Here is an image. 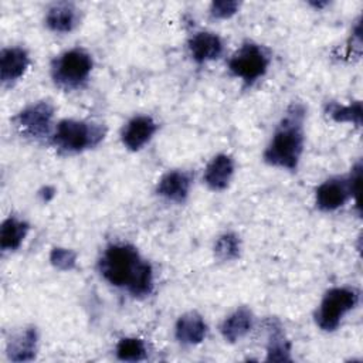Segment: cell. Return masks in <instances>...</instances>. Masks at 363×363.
<instances>
[{
    "instance_id": "cell-1",
    "label": "cell",
    "mask_w": 363,
    "mask_h": 363,
    "mask_svg": "<svg viewBox=\"0 0 363 363\" xmlns=\"http://www.w3.org/2000/svg\"><path fill=\"white\" fill-rule=\"evenodd\" d=\"M99 272L113 286L126 288L133 296H146L153 289L152 265L142 259L130 244H111L99 259Z\"/></svg>"
},
{
    "instance_id": "cell-2",
    "label": "cell",
    "mask_w": 363,
    "mask_h": 363,
    "mask_svg": "<svg viewBox=\"0 0 363 363\" xmlns=\"http://www.w3.org/2000/svg\"><path fill=\"white\" fill-rule=\"evenodd\" d=\"M303 116L305 109L299 104L288 108L285 118L279 122L272 140L264 152V159L268 164L289 169H296L303 152Z\"/></svg>"
},
{
    "instance_id": "cell-3",
    "label": "cell",
    "mask_w": 363,
    "mask_h": 363,
    "mask_svg": "<svg viewBox=\"0 0 363 363\" xmlns=\"http://www.w3.org/2000/svg\"><path fill=\"white\" fill-rule=\"evenodd\" d=\"M105 136V128L101 123L64 119L52 135V143L67 153H78L96 146Z\"/></svg>"
},
{
    "instance_id": "cell-4",
    "label": "cell",
    "mask_w": 363,
    "mask_h": 363,
    "mask_svg": "<svg viewBox=\"0 0 363 363\" xmlns=\"http://www.w3.org/2000/svg\"><path fill=\"white\" fill-rule=\"evenodd\" d=\"M92 71V57L82 48H72L54 60L51 74L62 88L72 89L84 84Z\"/></svg>"
},
{
    "instance_id": "cell-5",
    "label": "cell",
    "mask_w": 363,
    "mask_h": 363,
    "mask_svg": "<svg viewBox=\"0 0 363 363\" xmlns=\"http://www.w3.org/2000/svg\"><path fill=\"white\" fill-rule=\"evenodd\" d=\"M359 302V292L353 288H333L329 289L315 315V320L322 330H335L342 318L352 311Z\"/></svg>"
},
{
    "instance_id": "cell-6",
    "label": "cell",
    "mask_w": 363,
    "mask_h": 363,
    "mask_svg": "<svg viewBox=\"0 0 363 363\" xmlns=\"http://www.w3.org/2000/svg\"><path fill=\"white\" fill-rule=\"evenodd\" d=\"M360 182V164L347 179H329L316 189V206L323 211H333L342 207L350 197H357Z\"/></svg>"
},
{
    "instance_id": "cell-7",
    "label": "cell",
    "mask_w": 363,
    "mask_h": 363,
    "mask_svg": "<svg viewBox=\"0 0 363 363\" xmlns=\"http://www.w3.org/2000/svg\"><path fill=\"white\" fill-rule=\"evenodd\" d=\"M269 60L262 47L254 43L242 44L238 51L230 58L228 68L247 84H252L267 72Z\"/></svg>"
},
{
    "instance_id": "cell-8",
    "label": "cell",
    "mask_w": 363,
    "mask_h": 363,
    "mask_svg": "<svg viewBox=\"0 0 363 363\" xmlns=\"http://www.w3.org/2000/svg\"><path fill=\"white\" fill-rule=\"evenodd\" d=\"M52 116L54 106L47 101H40L24 108L14 121L23 135L41 139L50 133Z\"/></svg>"
},
{
    "instance_id": "cell-9",
    "label": "cell",
    "mask_w": 363,
    "mask_h": 363,
    "mask_svg": "<svg viewBox=\"0 0 363 363\" xmlns=\"http://www.w3.org/2000/svg\"><path fill=\"white\" fill-rule=\"evenodd\" d=\"M157 129L156 122L146 115L132 118L122 130V143L129 150H139L145 146Z\"/></svg>"
},
{
    "instance_id": "cell-10",
    "label": "cell",
    "mask_w": 363,
    "mask_h": 363,
    "mask_svg": "<svg viewBox=\"0 0 363 363\" xmlns=\"http://www.w3.org/2000/svg\"><path fill=\"white\" fill-rule=\"evenodd\" d=\"M191 176L183 170L167 172L157 183V194L166 200L182 203L189 196Z\"/></svg>"
},
{
    "instance_id": "cell-11",
    "label": "cell",
    "mask_w": 363,
    "mask_h": 363,
    "mask_svg": "<svg viewBox=\"0 0 363 363\" xmlns=\"http://www.w3.org/2000/svg\"><path fill=\"white\" fill-rule=\"evenodd\" d=\"M30 58L24 48L9 47L0 52V78L3 82H13L23 77L28 68Z\"/></svg>"
},
{
    "instance_id": "cell-12",
    "label": "cell",
    "mask_w": 363,
    "mask_h": 363,
    "mask_svg": "<svg viewBox=\"0 0 363 363\" xmlns=\"http://www.w3.org/2000/svg\"><path fill=\"white\" fill-rule=\"evenodd\" d=\"M206 333L207 325L197 312H187L176 322L174 335L182 345H199L204 340Z\"/></svg>"
},
{
    "instance_id": "cell-13",
    "label": "cell",
    "mask_w": 363,
    "mask_h": 363,
    "mask_svg": "<svg viewBox=\"0 0 363 363\" xmlns=\"http://www.w3.org/2000/svg\"><path fill=\"white\" fill-rule=\"evenodd\" d=\"M189 50L194 61L207 62L221 55L223 41L214 33L200 31L189 40Z\"/></svg>"
},
{
    "instance_id": "cell-14",
    "label": "cell",
    "mask_w": 363,
    "mask_h": 363,
    "mask_svg": "<svg viewBox=\"0 0 363 363\" xmlns=\"http://www.w3.org/2000/svg\"><path fill=\"white\" fill-rule=\"evenodd\" d=\"M234 162L228 155L214 156L204 170V182L211 190H224L233 177Z\"/></svg>"
},
{
    "instance_id": "cell-15",
    "label": "cell",
    "mask_w": 363,
    "mask_h": 363,
    "mask_svg": "<svg viewBox=\"0 0 363 363\" xmlns=\"http://www.w3.org/2000/svg\"><path fill=\"white\" fill-rule=\"evenodd\" d=\"M251 328H252V313L248 308L241 306L223 320L220 326V332L227 342L234 343L241 337H244L251 330Z\"/></svg>"
},
{
    "instance_id": "cell-16",
    "label": "cell",
    "mask_w": 363,
    "mask_h": 363,
    "mask_svg": "<svg viewBox=\"0 0 363 363\" xmlns=\"http://www.w3.org/2000/svg\"><path fill=\"white\" fill-rule=\"evenodd\" d=\"M37 329L26 328L16 335L7 345V356L11 362H28L35 357L37 350Z\"/></svg>"
},
{
    "instance_id": "cell-17",
    "label": "cell",
    "mask_w": 363,
    "mask_h": 363,
    "mask_svg": "<svg viewBox=\"0 0 363 363\" xmlns=\"http://www.w3.org/2000/svg\"><path fill=\"white\" fill-rule=\"evenodd\" d=\"M78 21V10L72 3H55L47 10L45 24L57 33L71 31Z\"/></svg>"
},
{
    "instance_id": "cell-18",
    "label": "cell",
    "mask_w": 363,
    "mask_h": 363,
    "mask_svg": "<svg viewBox=\"0 0 363 363\" xmlns=\"http://www.w3.org/2000/svg\"><path fill=\"white\" fill-rule=\"evenodd\" d=\"M268 346L267 360L268 362H291V343L285 337L282 326L278 320L271 319L268 322Z\"/></svg>"
},
{
    "instance_id": "cell-19",
    "label": "cell",
    "mask_w": 363,
    "mask_h": 363,
    "mask_svg": "<svg viewBox=\"0 0 363 363\" xmlns=\"http://www.w3.org/2000/svg\"><path fill=\"white\" fill-rule=\"evenodd\" d=\"M28 231V224L16 217H9L0 227V247L3 251L17 250Z\"/></svg>"
},
{
    "instance_id": "cell-20",
    "label": "cell",
    "mask_w": 363,
    "mask_h": 363,
    "mask_svg": "<svg viewBox=\"0 0 363 363\" xmlns=\"http://www.w3.org/2000/svg\"><path fill=\"white\" fill-rule=\"evenodd\" d=\"M328 115L336 122H350L359 126L362 122V104L359 101L350 105H339L332 102L328 105Z\"/></svg>"
},
{
    "instance_id": "cell-21",
    "label": "cell",
    "mask_w": 363,
    "mask_h": 363,
    "mask_svg": "<svg viewBox=\"0 0 363 363\" xmlns=\"http://www.w3.org/2000/svg\"><path fill=\"white\" fill-rule=\"evenodd\" d=\"M116 357L123 362H139L146 357L143 340L138 337H123L116 345Z\"/></svg>"
},
{
    "instance_id": "cell-22",
    "label": "cell",
    "mask_w": 363,
    "mask_h": 363,
    "mask_svg": "<svg viewBox=\"0 0 363 363\" xmlns=\"http://www.w3.org/2000/svg\"><path fill=\"white\" fill-rule=\"evenodd\" d=\"M241 242L234 233H225L216 240L214 254L220 261H233L240 255Z\"/></svg>"
},
{
    "instance_id": "cell-23",
    "label": "cell",
    "mask_w": 363,
    "mask_h": 363,
    "mask_svg": "<svg viewBox=\"0 0 363 363\" xmlns=\"http://www.w3.org/2000/svg\"><path fill=\"white\" fill-rule=\"evenodd\" d=\"M50 261L55 268L62 271H69L75 267L77 254L72 250L57 247V248H52L50 254Z\"/></svg>"
},
{
    "instance_id": "cell-24",
    "label": "cell",
    "mask_w": 363,
    "mask_h": 363,
    "mask_svg": "<svg viewBox=\"0 0 363 363\" xmlns=\"http://www.w3.org/2000/svg\"><path fill=\"white\" fill-rule=\"evenodd\" d=\"M240 3L235 0H217L211 3L210 14L216 18H228L238 10Z\"/></svg>"
}]
</instances>
